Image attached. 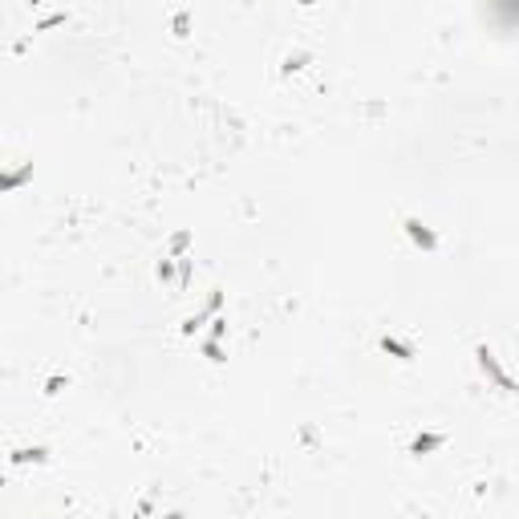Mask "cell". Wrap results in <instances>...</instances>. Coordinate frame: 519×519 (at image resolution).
Returning a JSON list of instances; mask_svg holds the SVG:
<instances>
[{"instance_id":"30bf717a","label":"cell","mask_w":519,"mask_h":519,"mask_svg":"<svg viewBox=\"0 0 519 519\" xmlns=\"http://www.w3.org/2000/svg\"><path fill=\"white\" fill-rule=\"evenodd\" d=\"M203 357H207V361H216V365L223 361V349H219L216 337H207V341H203Z\"/></svg>"},{"instance_id":"4fadbf2b","label":"cell","mask_w":519,"mask_h":519,"mask_svg":"<svg viewBox=\"0 0 519 519\" xmlns=\"http://www.w3.org/2000/svg\"><path fill=\"white\" fill-rule=\"evenodd\" d=\"M65 386H69V378H61V373H57V378H49V382H45V393L53 397V393H61Z\"/></svg>"},{"instance_id":"6da1fadb","label":"cell","mask_w":519,"mask_h":519,"mask_svg":"<svg viewBox=\"0 0 519 519\" xmlns=\"http://www.w3.org/2000/svg\"><path fill=\"white\" fill-rule=\"evenodd\" d=\"M475 357H478V369H483V373H487L495 386L503 389V393H516V382L507 378V369L499 365V357H495L491 349H487V345H475Z\"/></svg>"},{"instance_id":"9c48e42d","label":"cell","mask_w":519,"mask_h":519,"mask_svg":"<svg viewBox=\"0 0 519 519\" xmlns=\"http://www.w3.org/2000/svg\"><path fill=\"white\" fill-rule=\"evenodd\" d=\"M171 33L183 41V37H191V12H174L171 16Z\"/></svg>"},{"instance_id":"2e32d148","label":"cell","mask_w":519,"mask_h":519,"mask_svg":"<svg viewBox=\"0 0 519 519\" xmlns=\"http://www.w3.org/2000/svg\"><path fill=\"white\" fill-rule=\"evenodd\" d=\"M297 4H304V8H308V4H316V0H297Z\"/></svg>"},{"instance_id":"7a4b0ae2","label":"cell","mask_w":519,"mask_h":519,"mask_svg":"<svg viewBox=\"0 0 519 519\" xmlns=\"http://www.w3.org/2000/svg\"><path fill=\"white\" fill-rule=\"evenodd\" d=\"M402 227H406V235H410L422 252H438V235H434V231L418 216H406V219H402Z\"/></svg>"},{"instance_id":"8992f818","label":"cell","mask_w":519,"mask_h":519,"mask_svg":"<svg viewBox=\"0 0 519 519\" xmlns=\"http://www.w3.org/2000/svg\"><path fill=\"white\" fill-rule=\"evenodd\" d=\"M8 463L12 467H29V463H49V446H16L12 454H8Z\"/></svg>"},{"instance_id":"9a60e30c","label":"cell","mask_w":519,"mask_h":519,"mask_svg":"<svg viewBox=\"0 0 519 519\" xmlns=\"http://www.w3.org/2000/svg\"><path fill=\"white\" fill-rule=\"evenodd\" d=\"M223 333H227V321H223V316H216V321H211V337H223Z\"/></svg>"},{"instance_id":"ba28073f","label":"cell","mask_w":519,"mask_h":519,"mask_svg":"<svg viewBox=\"0 0 519 519\" xmlns=\"http://www.w3.org/2000/svg\"><path fill=\"white\" fill-rule=\"evenodd\" d=\"M308 61H312V53H304V49H297V53H288V57H284L280 73H284V78H292V73H301V69L308 65Z\"/></svg>"},{"instance_id":"52a82bcc","label":"cell","mask_w":519,"mask_h":519,"mask_svg":"<svg viewBox=\"0 0 519 519\" xmlns=\"http://www.w3.org/2000/svg\"><path fill=\"white\" fill-rule=\"evenodd\" d=\"M33 178V163H21L16 171H0V195L4 191H16V187H25Z\"/></svg>"},{"instance_id":"5bb4252c","label":"cell","mask_w":519,"mask_h":519,"mask_svg":"<svg viewBox=\"0 0 519 519\" xmlns=\"http://www.w3.org/2000/svg\"><path fill=\"white\" fill-rule=\"evenodd\" d=\"M53 25H65V12H57V16H45L41 25H37V33H45V29H53Z\"/></svg>"},{"instance_id":"7c38bea8","label":"cell","mask_w":519,"mask_h":519,"mask_svg":"<svg viewBox=\"0 0 519 519\" xmlns=\"http://www.w3.org/2000/svg\"><path fill=\"white\" fill-rule=\"evenodd\" d=\"M154 276H159L163 284H174V264H171V260H159V268H154Z\"/></svg>"},{"instance_id":"8fae6325","label":"cell","mask_w":519,"mask_h":519,"mask_svg":"<svg viewBox=\"0 0 519 519\" xmlns=\"http://www.w3.org/2000/svg\"><path fill=\"white\" fill-rule=\"evenodd\" d=\"M187 244H191V231H174V235H171V252H174V256H183V252H187Z\"/></svg>"},{"instance_id":"5b68a950","label":"cell","mask_w":519,"mask_h":519,"mask_svg":"<svg viewBox=\"0 0 519 519\" xmlns=\"http://www.w3.org/2000/svg\"><path fill=\"white\" fill-rule=\"evenodd\" d=\"M219 308H223V292L216 288V292H211V301L203 304V312H195V316H187V321H183V333H187V337H195V329H199L207 316H216Z\"/></svg>"},{"instance_id":"277c9868","label":"cell","mask_w":519,"mask_h":519,"mask_svg":"<svg viewBox=\"0 0 519 519\" xmlns=\"http://www.w3.org/2000/svg\"><path fill=\"white\" fill-rule=\"evenodd\" d=\"M442 446H446V434L426 430V434H414V442H410V454H414V459H422V454H434V450H442Z\"/></svg>"},{"instance_id":"3957f363","label":"cell","mask_w":519,"mask_h":519,"mask_svg":"<svg viewBox=\"0 0 519 519\" xmlns=\"http://www.w3.org/2000/svg\"><path fill=\"white\" fill-rule=\"evenodd\" d=\"M378 349L389 353V357H397V361H414V357H418L410 341H402V337H393V333H382V337H378Z\"/></svg>"}]
</instances>
